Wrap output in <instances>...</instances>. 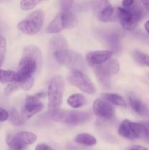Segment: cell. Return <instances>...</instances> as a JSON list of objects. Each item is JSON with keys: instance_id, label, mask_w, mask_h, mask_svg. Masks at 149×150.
<instances>
[{"instance_id": "6da1fadb", "label": "cell", "mask_w": 149, "mask_h": 150, "mask_svg": "<svg viewBox=\"0 0 149 150\" xmlns=\"http://www.w3.org/2000/svg\"><path fill=\"white\" fill-rule=\"evenodd\" d=\"M115 13L122 27L128 31L133 30L137 27L143 14L142 9L134 4L129 8L118 7Z\"/></svg>"}, {"instance_id": "7a4b0ae2", "label": "cell", "mask_w": 149, "mask_h": 150, "mask_svg": "<svg viewBox=\"0 0 149 150\" xmlns=\"http://www.w3.org/2000/svg\"><path fill=\"white\" fill-rule=\"evenodd\" d=\"M64 92V80L61 76H55L51 79L48 87V109L54 111L59 109L62 103Z\"/></svg>"}, {"instance_id": "3957f363", "label": "cell", "mask_w": 149, "mask_h": 150, "mask_svg": "<svg viewBox=\"0 0 149 150\" xmlns=\"http://www.w3.org/2000/svg\"><path fill=\"white\" fill-rule=\"evenodd\" d=\"M53 54L58 62L67 66L72 70H81L83 72L86 70V64L84 59L74 51L66 48L53 52Z\"/></svg>"}, {"instance_id": "277c9868", "label": "cell", "mask_w": 149, "mask_h": 150, "mask_svg": "<svg viewBox=\"0 0 149 150\" xmlns=\"http://www.w3.org/2000/svg\"><path fill=\"white\" fill-rule=\"evenodd\" d=\"M51 120L58 122H63L70 125H77L83 124L90 119L88 112L80 111H60L59 109L51 111Z\"/></svg>"}, {"instance_id": "5b68a950", "label": "cell", "mask_w": 149, "mask_h": 150, "mask_svg": "<svg viewBox=\"0 0 149 150\" xmlns=\"http://www.w3.org/2000/svg\"><path fill=\"white\" fill-rule=\"evenodd\" d=\"M119 63L117 60L110 59L105 62L94 67V72L101 84L105 88L110 86V77L119 72Z\"/></svg>"}, {"instance_id": "8992f818", "label": "cell", "mask_w": 149, "mask_h": 150, "mask_svg": "<svg viewBox=\"0 0 149 150\" xmlns=\"http://www.w3.org/2000/svg\"><path fill=\"white\" fill-rule=\"evenodd\" d=\"M45 14L42 10H38L29 15L24 20L19 22L17 28L19 31L28 35H34L41 29Z\"/></svg>"}, {"instance_id": "52a82bcc", "label": "cell", "mask_w": 149, "mask_h": 150, "mask_svg": "<svg viewBox=\"0 0 149 150\" xmlns=\"http://www.w3.org/2000/svg\"><path fill=\"white\" fill-rule=\"evenodd\" d=\"M68 79L71 84L88 95H93L96 92L93 83L81 70H72L69 74Z\"/></svg>"}, {"instance_id": "ba28073f", "label": "cell", "mask_w": 149, "mask_h": 150, "mask_svg": "<svg viewBox=\"0 0 149 150\" xmlns=\"http://www.w3.org/2000/svg\"><path fill=\"white\" fill-rule=\"evenodd\" d=\"M94 11L97 18L102 22L113 21L116 19V13L108 0H95Z\"/></svg>"}, {"instance_id": "9c48e42d", "label": "cell", "mask_w": 149, "mask_h": 150, "mask_svg": "<svg viewBox=\"0 0 149 150\" xmlns=\"http://www.w3.org/2000/svg\"><path fill=\"white\" fill-rule=\"evenodd\" d=\"M39 95L26 96L25 103L20 111V114L25 121L43 109L44 105L39 100Z\"/></svg>"}, {"instance_id": "30bf717a", "label": "cell", "mask_w": 149, "mask_h": 150, "mask_svg": "<svg viewBox=\"0 0 149 150\" xmlns=\"http://www.w3.org/2000/svg\"><path fill=\"white\" fill-rule=\"evenodd\" d=\"M41 66L35 59L28 55H23L18 67V73L20 76H33L34 73L41 68Z\"/></svg>"}, {"instance_id": "8fae6325", "label": "cell", "mask_w": 149, "mask_h": 150, "mask_svg": "<svg viewBox=\"0 0 149 150\" xmlns=\"http://www.w3.org/2000/svg\"><path fill=\"white\" fill-rule=\"evenodd\" d=\"M93 110L95 115L105 120L112 118L115 113V110L110 103L103 98L95 100L93 104Z\"/></svg>"}, {"instance_id": "7c38bea8", "label": "cell", "mask_w": 149, "mask_h": 150, "mask_svg": "<svg viewBox=\"0 0 149 150\" xmlns=\"http://www.w3.org/2000/svg\"><path fill=\"white\" fill-rule=\"evenodd\" d=\"M113 55L112 51H93L88 53L86 55L87 63L91 67L102 64L108 61Z\"/></svg>"}, {"instance_id": "4fadbf2b", "label": "cell", "mask_w": 149, "mask_h": 150, "mask_svg": "<svg viewBox=\"0 0 149 150\" xmlns=\"http://www.w3.org/2000/svg\"><path fill=\"white\" fill-rule=\"evenodd\" d=\"M129 102L133 111L139 115L145 116L148 112L145 104L134 95H129Z\"/></svg>"}, {"instance_id": "5bb4252c", "label": "cell", "mask_w": 149, "mask_h": 150, "mask_svg": "<svg viewBox=\"0 0 149 150\" xmlns=\"http://www.w3.org/2000/svg\"><path fill=\"white\" fill-rule=\"evenodd\" d=\"M64 29H65V26H64L62 16H61V13H60L48 24L45 32L48 34H56L61 32Z\"/></svg>"}, {"instance_id": "9a60e30c", "label": "cell", "mask_w": 149, "mask_h": 150, "mask_svg": "<svg viewBox=\"0 0 149 150\" xmlns=\"http://www.w3.org/2000/svg\"><path fill=\"white\" fill-rule=\"evenodd\" d=\"M132 133L134 139H148L149 138V130L145 125L139 122H131Z\"/></svg>"}, {"instance_id": "2e32d148", "label": "cell", "mask_w": 149, "mask_h": 150, "mask_svg": "<svg viewBox=\"0 0 149 150\" xmlns=\"http://www.w3.org/2000/svg\"><path fill=\"white\" fill-rule=\"evenodd\" d=\"M20 79V76L18 72L0 70V83L2 84L11 82H19Z\"/></svg>"}, {"instance_id": "e0dca14e", "label": "cell", "mask_w": 149, "mask_h": 150, "mask_svg": "<svg viewBox=\"0 0 149 150\" xmlns=\"http://www.w3.org/2000/svg\"><path fill=\"white\" fill-rule=\"evenodd\" d=\"M50 45H51V48L53 52L68 48V44H67L66 39L64 37L59 35H54L51 38Z\"/></svg>"}, {"instance_id": "ac0fdd59", "label": "cell", "mask_w": 149, "mask_h": 150, "mask_svg": "<svg viewBox=\"0 0 149 150\" xmlns=\"http://www.w3.org/2000/svg\"><path fill=\"white\" fill-rule=\"evenodd\" d=\"M131 122L129 120H125L121 123L118 128V134L123 138L129 140H134V136L132 133Z\"/></svg>"}, {"instance_id": "d6986e66", "label": "cell", "mask_w": 149, "mask_h": 150, "mask_svg": "<svg viewBox=\"0 0 149 150\" xmlns=\"http://www.w3.org/2000/svg\"><path fill=\"white\" fill-rule=\"evenodd\" d=\"M6 142L9 147L13 150H24L26 147V145L15 134H9L6 139Z\"/></svg>"}, {"instance_id": "ffe728a7", "label": "cell", "mask_w": 149, "mask_h": 150, "mask_svg": "<svg viewBox=\"0 0 149 150\" xmlns=\"http://www.w3.org/2000/svg\"><path fill=\"white\" fill-rule=\"evenodd\" d=\"M23 55H28L33 57L37 61L40 65L42 64V54L40 49L33 45H27L24 48L23 51Z\"/></svg>"}, {"instance_id": "44dd1931", "label": "cell", "mask_w": 149, "mask_h": 150, "mask_svg": "<svg viewBox=\"0 0 149 150\" xmlns=\"http://www.w3.org/2000/svg\"><path fill=\"white\" fill-rule=\"evenodd\" d=\"M86 99L82 94H74L69 97L67 104L72 108H79L86 103Z\"/></svg>"}, {"instance_id": "7402d4cb", "label": "cell", "mask_w": 149, "mask_h": 150, "mask_svg": "<svg viewBox=\"0 0 149 150\" xmlns=\"http://www.w3.org/2000/svg\"><path fill=\"white\" fill-rule=\"evenodd\" d=\"M74 142L79 144L85 145V146H94L96 144V140L94 136L89 133H83L77 135L74 138Z\"/></svg>"}, {"instance_id": "603a6c76", "label": "cell", "mask_w": 149, "mask_h": 150, "mask_svg": "<svg viewBox=\"0 0 149 150\" xmlns=\"http://www.w3.org/2000/svg\"><path fill=\"white\" fill-rule=\"evenodd\" d=\"M101 96H102V98L106 100L107 101L113 104V105L121 107H127V103H126L124 98L120 95H117V94L103 93L101 95Z\"/></svg>"}, {"instance_id": "cb8c5ba5", "label": "cell", "mask_w": 149, "mask_h": 150, "mask_svg": "<svg viewBox=\"0 0 149 150\" xmlns=\"http://www.w3.org/2000/svg\"><path fill=\"white\" fill-rule=\"evenodd\" d=\"M15 135L26 146L34 144L37 141V137L34 133L29 131H20L18 133H15Z\"/></svg>"}, {"instance_id": "d4e9b609", "label": "cell", "mask_w": 149, "mask_h": 150, "mask_svg": "<svg viewBox=\"0 0 149 150\" xmlns=\"http://www.w3.org/2000/svg\"><path fill=\"white\" fill-rule=\"evenodd\" d=\"M133 59L134 62L140 65L146 66L149 67V55L136 50L133 52Z\"/></svg>"}, {"instance_id": "484cf974", "label": "cell", "mask_w": 149, "mask_h": 150, "mask_svg": "<svg viewBox=\"0 0 149 150\" xmlns=\"http://www.w3.org/2000/svg\"><path fill=\"white\" fill-rule=\"evenodd\" d=\"M9 119L10 123L15 126H20L25 123V120L22 117L21 114H19L18 111L15 108H12L9 113Z\"/></svg>"}, {"instance_id": "4316f807", "label": "cell", "mask_w": 149, "mask_h": 150, "mask_svg": "<svg viewBox=\"0 0 149 150\" xmlns=\"http://www.w3.org/2000/svg\"><path fill=\"white\" fill-rule=\"evenodd\" d=\"M34 76L32 75H30V76H20V79L18 83L20 88L23 89V90L28 91L32 89L34 85Z\"/></svg>"}, {"instance_id": "83f0119b", "label": "cell", "mask_w": 149, "mask_h": 150, "mask_svg": "<svg viewBox=\"0 0 149 150\" xmlns=\"http://www.w3.org/2000/svg\"><path fill=\"white\" fill-rule=\"evenodd\" d=\"M42 1H45V0H20V8L26 11L32 10Z\"/></svg>"}, {"instance_id": "f1b7e54d", "label": "cell", "mask_w": 149, "mask_h": 150, "mask_svg": "<svg viewBox=\"0 0 149 150\" xmlns=\"http://www.w3.org/2000/svg\"><path fill=\"white\" fill-rule=\"evenodd\" d=\"M107 42H108L111 48H113L114 50H119L120 48V41L119 38L115 34L112 33L110 35H108L106 38Z\"/></svg>"}, {"instance_id": "f546056e", "label": "cell", "mask_w": 149, "mask_h": 150, "mask_svg": "<svg viewBox=\"0 0 149 150\" xmlns=\"http://www.w3.org/2000/svg\"><path fill=\"white\" fill-rule=\"evenodd\" d=\"M6 50H7V41L5 38L0 35V67L2 65L5 59Z\"/></svg>"}, {"instance_id": "4dcf8cb0", "label": "cell", "mask_w": 149, "mask_h": 150, "mask_svg": "<svg viewBox=\"0 0 149 150\" xmlns=\"http://www.w3.org/2000/svg\"><path fill=\"white\" fill-rule=\"evenodd\" d=\"M20 88L18 82H11L9 83L6 86L5 89H4V95L8 96V95H11L13 92L16 91Z\"/></svg>"}, {"instance_id": "1f68e13d", "label": "cell", "mask_w": 149, "mask_h": 150, "mask_svg": "<svg viewBox=\"0 0 149 150\" xmlns=\"http://www.w3.org/2000/svg\"><path fill=\"white\" fill-rule=\"evenodd\" d=\"M61 10H72L73 0H60Z\"/></svg>"}, {"instance_id": "d6a6232c", "label": "cell", "mask_w": 149, "mask_h": 150, "mask_svg": "<svg viewBox=\"0 0 149 150\" xmlns=\"http://www.w3.org/2000/svg\"><path fill=\"white\" fill-rule=\"evenodd\" d=\"M9 112L4 108L0 107V122H4L9 119Z\"/></svg>"}, {"instance_id": "836d02e7", "label": "cell", "mask_w": 149, "mask_h": 150, "mask_svg": "<svg viewBox=\"0 0 149 150\" xmlns=\"http://www.w3.org/2000/svg\"><path fill=\"white\" fill-rule=\"evenodd\" d=\"M134 4V0H123L122 5L124 8H129Z\"/></svg>"}, {"instance_id": "e575fe53", "label": "cell", "mask_w": 149, "mask_h": 150, "mask_svg": "<svg viewBox=\"0 0 149 150\" xmlns=\"http://www.w3.org/2000/svg\"><path fill=\"white\" fill-rule=\"evenodd\" d=\"M34 150H52L49 146L45 144H39L36 146Z\"/></svg>"}, {"instance_id": "d590c367", "label": "cell", "mask_w": 149, "mask_h": 150, "mask_svg": "<svg viewBox=\"0 0 149 150\" xmlns=\"http://www.w3.org/2000/svg\"><path fill=\"white\" fill-rule=\"evenodd\" d=\"M128 150H148L147 148L144 147L143 146H140V145H134V146L130 147Z\"/></svg>"}, {"instance_id": "8d00e7d4", "label": "cell", "mask_w": 149, "mask_h": 150, "mask_svg": "<svg viewBox=\"0 0 149 150\" xmlns=\"http://www.w3.org/2000/svg\"><path fill=\"white\" fill-rule=\"evenodd\" d=\"M145 10L149 13V0H141Z\"/></svg>"}, {"instance_id": "74e56055", "label": "cell", "mask_w": 149, "mask_h": 150, "mask_svg": "<svg viewBox=\"0 0 149 150\" xmlns=\"http://www.w3.org/2000/svg\"><path fill=\"white\" fill-rule=\"evenodd\" d=\"M145 29L148 32V34H149V20H148L145 23Z\"/></svg>"}, {"instance_id": "f35d334b", "label": "cell", "mask_w": 149, "mask_h": 150, "mask_svg": "<svg viewBox=\"0 0 149 150\" xmlns=\"http://www.w3.org/2000/svg\"><path fill=\"white\" fill-rule=\"evenodd\" d=\"M148 77H149V76H148Z\"/></svg>"}]
</instances>
